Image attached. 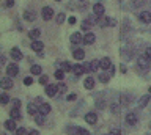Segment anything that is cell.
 Here are the masks:
<instances>
[{"label": "cell", "instance_id": "6da1fadb", "mask_svg": "<svg viewBox=\"0 0 151 135\" xmlns=\"http://www.w3.org/2000/svg\"><path fill=\"white\" fill-rule=\"evenodd\" d=\"M137 68H140L142 71H148L150 60L146 58V57H139V60H137Z\"/></svg>", "mask_w": 151, "mask_h": 135}, {"label": "cell", "instance_id": "7a4b0ae2", "mask_svg": "<svg viewBox=\"0 0 151 135\" xmlns=\"http://www.w3.org/2000/svg\"><path fill=\"white\" fill-rule=\"evenodd\" d=\"M19 74V66L16 63H11V64H8L6 66V76H9V77H16Z\"/></svg>", "mask_w": 151, "mask_h": 135}, {"label": "cell", "instance_id": "3957f363", "mask_svg": "<svg viewBox=\"0 0 151 135\" xmlns=\"http://www.w3.org/2000/svg\"><path fill=\"white\" fill-rule=\"evenodd\" d=\"M41 16H42V19H44V21H50L52 17H54V10H52L50 6H44L41 10Z\"/></svg>", "mask_w": 151, "mask_h": 135}, {"label": "cell", "instance_id": "277c9868", "mask_svg": "<svg viewBox=\"0 0 151 135\" xmlns=\"http://www.w3.org/2000/svg\"><path fill=\"white\" fill-rule=\"evenodd\" d=\"M11 79H13V77L6 76V77H3L2 80H0V85H2L3 90H9V88L13 86V80H11Z\"/></svg>", "mask_w": 151, "mask_h": 135}, {"label": "cell", "instance_id": "5b68a950", "mask_svg": "<svg viewBox=\"0 0 151 135\" xmlns=\"http://www.w3.org/2000/svg\"><path fill=\"white\" fill-rule=\"evenodd\" d=\"M139 19L143 22V24H150L151 22V13L150 11H142L139 14Z\"/></svg>", "mask_w": 151, "mask_h": 135}, {"label": "cell", "instance_id": "8992f818", "mask_svg": "<svg viewBox=\"0 0 151 135\" xmlns=\"http://www.w3.org/2000/svg\"><path fill=\"white\" fill-rule=\"evenodd\" d=\"M104 6L101 5V3H96V5H93V13H94V16H98V17H102L104 16Z\"/></svg>", "mask_w": 151, "mask_h": 135}, {"label": "cell", "instance_id": "52a82bcc", "mask_svg": "<svg viewBox=\"0 0 151 135\" xmlns=\"http://www.w3.org/2000/svg\"><path fill=\"white\" fill-rule=\"evenodd\" d=\"M110 68H112L110 58H107V57L101 58V71H107V69H110Z\"/></svg>", "mask_w": 151, "mask_h": 135}, {"label": "cell", "instance_id": "ba28073f", "mask_svg": "<svg viewBox=\"0 0 151 135\" xmlns=\"http://www.w3.org/2000/svg\"><path fill=\"white\" fill-rule=\"evenodd\" d=\"M57 91H58V86L57 85H47L46 86V94L49 97H54L57 94Z\"/></svg>", "mask_w": 151, "mask_h": 135}, {"label": "cell", "instance_id": "9c48e42d", "mask_svg": "<svg viewBox=\"0 0 151 135\" xmlns=\"http://www.w3.org/2000/svg\"><path fill=\"white\" fill-rule=\"evenodd\" d=\"M9 55H11L13 60H16V61H19V60H22V52L19 50L17 47H13L11 52H9Z\"/></svg>", "mask_w": 151, "mask_h": 135}, {"label": "cell", "instance_id": "30bf717a", "mask_svg": "<svg viewBox=\"0 0 151 135\" xmlns=\"http://www.w3.org/2000/svg\"><path fill=\"white\" fill-rule=\"evenodd\" d=\"M94 39H96V36H94L91 31H87V35L83 36V44L90 46V44H93V43H94Z\"/></svg>", "mask_w": 151, "mask_h": 135}, {"label": "cell", "instance_id": "8fae6325", "mask_svg": "<svg viewBox=\"0 0 151 135\" xmlns=\"http://www.w3.org/2000/svg\"><path fill=\"white\" fill-rule=\"evenodd\" d=\"M49 111H50V105H49V104L42 102L41 105H38V113H41V115H47Z\"/></svg>", "mask_w": 151, "mask_h": 135}, {"label": "cell", "instance_id": "7c38bea8", "mask_svg": "<svg viewBox=\"0 0 151 135\" xmlns=\"http://www.w3.org/2000/svg\"><path fill=\"white\" fill-rule=\"evenodd\" d=\"M85 121H87L88 124H96V121H98V116L96 113H93V111H90V113L85 115Z\"/></svg>", "mask_w": 151, "mask_h": 135}, {"label": "cell", "instance_id": "4fadbf2b", "mask_svg": "<svg viewBox=\"0 0 151 135\" xmlns=\"http://www.w3.org/2000/svg\"><path fill=\"white\" fill-rule=\"evenodd\" d=\"M137 116H135V113H127L126 115V124H129V126H135L137 124Z\"/></svg>", "mask_w": 151, "mask_h": 135}, {"label": "cell", "instance_id": "5bb4252c", "mask_svg": "<svg viewBox=\"0 0 151 135\" xmlns=\"http://www.w3.org/2000/svg\"><path fill=\"white\" fill-rule=\"evenodd\" d=\"M150 101H151V94H145V96H142L140 99H139V107H146Z\"/></svg>", "mask_w": 151, "mask_h": 135}, {"label": "cell", "instance_id": "9a60e30c", "mask_svg": "<svg viewBox=\"0 0 151 135\" xmlns=\"http://www.w3.org/2000/svg\"><path fill=\"white\" fill-rule=\"evenodd\" d=\"M71 43H74V44L82 43V44H83V38H82V35H80V33H73V35H71Z\"/></svg>", "mask_w": 151, "mask_h": 135}, {"label": "cell", "instance_id": "2e32d148", "mask_svg": "<svg viewBox=\"0 0 151 135\" xmlns=\"http://www.w3.org/2000/svg\"><path fill=\"white\" fill-rule=\"evenodd\" d=\"M42 43H40V41H33L32 43V50H35V52H38V54H41L42 52Z\"/></svg>", "mask_w": 151, "mask_h": 135}, {"label": "cell", "instance_id": "e0dca14e", "mask_svg": "<svg viewBox=\"0 0 151 135\" xmlns=\"http://www.w3.org/2000/svg\"><path fill=\"white\" fill-rule=\"evenodd\" d=\"M40 35H41V30L40 29H33V30H30V33H28V36H30L33 41H38Z\"/></svg>", "mask_w": 151, "mask_h": 135}, {"label": "cell", "instance_id": "ac0fdd59", "mask_svg": "<svg viewBox=\"0 0 151 135\" xmlns=\"http://www.w3.org/2000/svg\"><path fill=\"white\" fill-rule=\"evenodd\" d=\"M73 71H74L76 76H82V74L85 72V68L82 66V64H74V66H73Z\"/></svg>", "mask_w": 151, "mask_h": 135}, {"label": "cell", "instance_id": "d6986e66", "mask_svg": "<svg viewBox=\"0 0 151 135\" xmlns=\"http://www.w3.org/2000/svg\"><path fill=\"white\" fill-rule=\"evenodd\" d=\"M83 86L87 88V90H91V88L94 86V79L93 77H87L85 82H83Z\"/></svg>", "mask_w": 151, "mask_h": 135}, {"label": "cell", "instance_id": "ffe728a7", "mask_svg": "<svg viewBox=\"0 0 151 135\" xmlns=\"http://www.w3.org/2000/svg\"><path fill=\"white\" fill-rule=\"evenodd\" d=\"M5 129L6 130H16V123H14V119H8V121H5Z\"/></svg>", "mask_w": 151, "mask_h": 135}, {"label": "cell", "instance_id": "44dd1931", "mask_svg": "<svg viewBox=\"0 0 151 135\" xmlns=\"http://www.w3.org/2000/svg\"><path fill=\"white\" fill-rule=\"evenodd\" d=\"M24 19L28 21V22H32V21H35V13L33 11H24Z\"/></svg>", "mask_w": 151, "mask_h": 135}, {"label": "cell", "instance_id": "7402d4cb", "mask_svg": "<svg viewBox=\"0 0 151 135\" xmlns=\"http://www.w3.org/2000/svg\"><path fill=\"white\" fill-rule=\"evenodd\" d=\"M9 116H11V119H19L21 118V111H19V109H11V111H9Z\"/></svg>", "mask_w": 151, "mask_h": 135}, {"label": "cell", "instance_id": "603a6c76", "mask_svg": "<svg viewBox=\"0 0 151 135\" xmlns=\"http://www.w3.org/2000/svg\"><path fill=\"white\" fill-rule=\"evenodd\" d=\"M99 68H101V61H99V60H93V61L90 63V71H98Z\"/></svg>", "mask_w": 151, "mask_h": 135}, {"label": "cell", "instance_id": "cb8c5ba5", "mask_svg": "<svg viewBox=\"0 0 151 135\" xmlns=\"http://www.w3.org/2000/svg\"><path fill=\"white\" fill-rule=\"evenodd\" d=\"M74 58L76 60H83V57H85V52H83V50L82 49H77V50H74Z\"/></svg>", "mask_w": 151, "mask_h": 135}, {"label": "cell", "instance_id": "d4e9b609", "mask_svg": "<svg viewBox=\"0 0 151 135\" xmlns=\"http://www.w3.org/2000/svg\"><path fill=\"white\" fill-rule=\"evenodd\" d=\"M76 135H90V134H88V130H87V129L77 127V129H76Z\"/></svg>", "mask_w": 151, "mask_h": 135}, {"label": "cell", "instance_id": "484cf974", "mask_svg": "<svg viewBox=\"0 0 151 135\" xmlns=\"http://www.w3.org/2000/svg\"><path fill=\"white\" fill-rule=\"evenodd\" d=\"M61 69H63L65 72H68V71H73V66H71L68 61H63V64H61Z\"/></svg>", "mask_w": 151, "mask_h": 135}, {"label": "cell", "instance_id": "4316f807", "mask_svg": "<svg viewBox=\"0 0 151 135\" xmlns=\"http://www.w3.org/2000/svg\"><path fill=\"white\" fill-rule=\"evenodd\" d=\"M65 77V71L63 69H58V71H55V79H58V80H63Z\"/></svg>", "mask_w": 151, "mask_h": 135}, {"label": "cell", "instance_id": "83f0119b", "mask_svg": "<svg viewBox=\"0 0 151 135\" xmlns=\"http://www.w3.org/2000/svg\"><path fill=\"white\" fill-rule=\"evenodd\" d=\"M120 99H121V105H127V104H129V101H131V97H129V96L121 94V96H120Z\"/></svg>", "mask_w": 151, "mask_h": 135}, {"label": "cell", "instance_id": "f1b7e54d", "mask_svg": "<svg viewBox=\"0 0 151 135\" xmlns=\"http://www.w3.org/2000/svg\"><path fill=\"white\" fill-rule=\"evenodd\" d=\"M32 74H35V76H40V74H41V66H38V64L32 66Z\"/></svg>", "mask_w": 151, "mask_h": 135}, {"label": "cell", "instance_id": "f546056e", "mask_svg": "<svg viewBox=\"0 0 151 135\" xmlns=\"http://www.w3.org/2000/svg\"><path fill=\"white\" fill-rule=\"evenodd\" d=\"M109 79H110V76H109V74H99V80H101L102 83H107Z\"/></svg>", "mask_w": 151, "mask_h": 135}, {"label": "cell", "instance_id": "4dcf8cb0", "mask_svg": "<svg viewBox=\"0 0 151 135\" xmlns=\"http://www.w3.org/2000/svg\"><path fill=\"white\" fill-rule=\"evenodd\" d=\"M0 102H2L3 105H6L8 102H9V97H8L6 93H3V94H2V97H0Z\"/></svg>", "mask_w": 151, "mask_h": 135}, {"label": "cell", "instance_id": "1f68e13d", "mask_svg": "<svg viewBox=\"0 0 151 135\" xmlns=\"http://www.w3.org/2000/svg\"><path fill=\"white\" fill-rule=\"evenodd\" d=\"M16 135H28V130L25 127H19L16 129Z\"/></svg>", "mask_w": 151, "mask_h": 135}, {"label": "cell", "instance_id": "d6a6232c", "mask_svg": "<svg viewBox=\"0 0 151 135\" xmlns=\"http://www.w3.org/2000/svg\"><path fill=\"white\" fill-rule=\"evenodd\" d=\"M42 116H44V115H41V113H38L35 116V123L36 124H42V123H44V118H42Z\"/></svg>", "mask_w": 151, "mask_h": 135}, {"label": "cell", "instance_id": "836d02e7", "mask_svg": "<svg viewBox=\"0 0 151 135\" xmlns=\"http://www.w3.org/2000/svg\"><path fill=\"white\" fill-rule=\"evenodd\" d=\"M98 25H101V27H107V25H109V17H101V21L98 22Z\"/></svg>", "mask_w": 151, "mask_h": 135}, {"label": "cell", "instance_id": "e575fe53", "mask_svg": "<svg viewBox=\"0 0 151 135\" xmlns=\"http://www.w3.org/2000/svg\"><path fill=\"white\" fill-rule=\"evenodd\" d=\"M65 14H63V13H60V14L58 16H57V22H58V24H63V22H65Z\"/></svg>", "mask_w": 151, "mask_h": 135}, {"label": "cell", "instance_id": "d590c367", "mask_svg": "<svg viewBox=\"0 0 151 135\" xmlns=\"http://www.w3.org/2000/svg\"><path fill=\"white\" fill-rule=\"evenodd\" d=\"M91 25H93V24H91V22H90V19H88V21H85L83 24H82V29H83V30H88Z\"/></svg>", "mask_w": 151, "mask_h": 135}, {"label": "cell", "instance_id": "8d00e7d4", "mask_svg": "<svg viewBox=\"0 0 151 135\" xmlns=\"http://www.w3.org/2000/svg\"><path fill=\"white\" fill-rule=\"evenodd\" d=\"M145 57L148 58V60H151V46H150V47H146V50H145Z\"/></svg>", "mask_w": 151, "mask_h": 135}, {"label": "cell", "instance_id": "74e56055", "mask_svg": "<svg viewBox=\"0 0 151 135\" xmlns=\"http://www.w3.org/2000/svg\"><path fill=\"white\" fill-rule=\"evenodd\" d=\"M28 113H30V115H35L36 113V109H35V105H28Z\"/></svg>", "mask_w": 151, "mask_h": 135}, {"label": "cell", "instance_id": "f35d334b", "mask_svg": "<svg viewBox=\"0 0 151 135\" xmlns=\"http://www.w3.org/2000/svg\"><path fill=\"white\" fill-rule=\"evenodd\" d=\"M14 5V0H5V6L6 8H11Z\"/></svg>", "mask_w": 151, "mask_h": 135}, {"label": "cell", "instance_id": "ab89813d", "mask_svg": "<svg viewBox=\"0 0 151 135\" xmlns=\"http://www.w3.org/2000/svg\"><path fill=\"white\" fill-rule=\"evenodd\" d=\"M47 80H49V79H47V76H41V77H40V83H42V85H46Z\"/></svg>", "mask_w": 151, "mask_h": 135}, {"label": "cell", "instance_id": "60d3db41", "mask_svg": "<svg viewBox=\"0 0 151 135\" xmlns=\"http://www.w3.org/2000/svg\"><path fill=\"white\" fill-rule=\"evenodd\" d=\"M121 54H123V55H121L123 58H126V60H129V58H131V52H129V50H127V52H124V50H123Z\"/></svg>", "mask_w": 151, "mask_h": 135}, {"label": "cell", "instance_id": "b9f144b4", "mask_svg": "<svg viewBox=\"0 0 151 135\" xmlns=\"http://www.w3.org/2000/svg\"><path fill=\"white\" fill-rule=\"evenodd\" d=\"M33 80H32V77H25L24 79V85H32Z\"/></svg>", "mask_w": 151, "mask_h": 135}, {"label": "cell", "instance_id": "7bdbcfd3", "mask_svg": "<svg viewBox=\"0 0 151 135\" xmlns=\"http://www.w3.org/2000/svg\"><path fill=\"white\" fill-rule=\"evenodd\" d=\"M109 25H110V27H115V25H116V21L113 19V17H109Z\"/></svg>", "mask_w": 151, "mask_h": 135}, {"label": "cell", "instance_id": "ee69618b", "mask_svg": "<svg viewBox=\"0 0 151 135\" xmlns=\"http://www.w3.org/2000/svg\"><path fill=\"white\" fill-rule=\"evenodd\" d=\"M13 104H14V109H19V107H21V102H19V99H14Z\"/></svg>", "mask_w": 151, "mask_h": 135}, {"label": "cell", "instance_id": "f6af8a7d", "mask_svg": "<svg viewBox=\"0 0 151 135\" xmlns=\"http://www.w3.org/2000/svg\"><path fill=\"white\" fill-rule=\"evenodd\" d=\"M109 135H121V132H120L118 129H113V130H112V132L109 134Z\"/></svg>", "mask_w": 151, "mask_h": 135}, {"label": "cell", "instance_id": "bcb514c9", "mask_svg": "<svg viewBox=\"0 0 151 135\" xmlns=\"http://www.w3.org/2000/svg\"><path fill=\"white\" fill-rule=\"evenodd\" d=\"M96 107H98V109H104V101H101V102H96Z\"/></svg>", "mask_w": 151, "mask_h": 135}, {"label": "cell", "instance_id": "7dc6e473", "mask_svg": "<svg viewBox=\"0 0 151 135\" xmlns=\"http://www.w3.org/2000/svg\"><path fill=\"white\" fill-rule=\"evenodd\" d=\"M142 3H143V0H134V5L135 6H142Z\"/></svg>", "mask_w": 151, "mask_h": 135}, {"label": "cell", "instance_id": "c3c4849f", "mask_svg": "<svg viewBox=\"0 0 151 135\" xmlns=\"http://www.w3.org/2000/svg\"><path fill=\"white\" fill-rule=\"evenodd\" d=\"M112 111H115V113L118 111V104H116V102H115V104H112Z\"/></svg>", "mask_w": 151, "mask_h": 135}, {"label": "cell", "instance_id": "681fc988", "mask_svg": "<svg viewBox=\"0 0 151 135\" xmlns=\"http://www.w3.org/2000/svg\"><path fill=\"white\" fill-rule=\"evenodd\" d=\"M76 21H77V19H76L74 16H71L69 19H68V22H69V24H76Z\"/></svg>", "mask_w": 151, "mask_h": 135}, {"label": "cell", "instance_id": "f907efd6", "mask_svg": "<svg viewBox=\"0 0 151 135\" xmlns=\"http://www.w3.org/2000/svg\"><path fill=\"white\" fill-rule=\"evenodd\" d=\"M68 101H74L76 99V94H68V97H66Z\"/></svg>", "mask_w": 151, "mask_h": 135}, {"label": "cell", "instance_id": "816d5d0a", "mask_svg": "<svg viewBox=\"0 0 151 135\" xmlns=\"http://www.w3.org/2000/svg\"><path fill=\"white\" fill-rule=\"evenodd\" d=\"M58 90H61V91H65V90H66V86L63 85V83H60V85H58Z\"/></svg>", "mask_w": 151, "mask_h": 135}, {"label": "cell", "instance_id": "f5cc1de1", "mask_svg": "<svg viewBox=\"0 0 151 135\" xmlns=\"http://www.w3.org/2000/svg\"><path fill=\"white\" fill-rule=\"evenodd\" d=\"M28 135H40V134H38V130H30V132H28Z\"/></svg>", "mask_w": 151, "mask_h": 135}, {"label": "cell", "instance_id": "db71d44e", "mask_svg": "<svg viewBox=\"0 0 151 135\" xmlns=\"http://www.w3.org/2000/svg\"><path fill=\"white\" fill-rule=\"evenodd\" d=\"M148 91H150V93H151V86H150V90H148Z\"/></svg>", "mask_w": 151, "mask_h": 135}, {"label": "cell", "instance_id": "11a10c76", "mask_svg": "<svg viewBox=\"0 0 151 135\" xmlns=\"http://www.w3.org/2000/svg\"><path fill=\"white\" fill-rule=\"evenodd\" d=\"M55 2H60V0H55Z\"/></svg>", "mask_w": 151, "mask_h": 135}, {"label": "cell", "instance_id": "9f6ffc18", "mask_svg": "<svg viewBox=\"0 0 151 135\" xmlns=\"http://www.w3.org/2000/svg\"><path fill=\"white\" fill-rule=\"evenodd\" d=\"M146 135H151V134H146Z\"/></svg>", "mask_w": 151, "mask_h": 135}]
</instances>
